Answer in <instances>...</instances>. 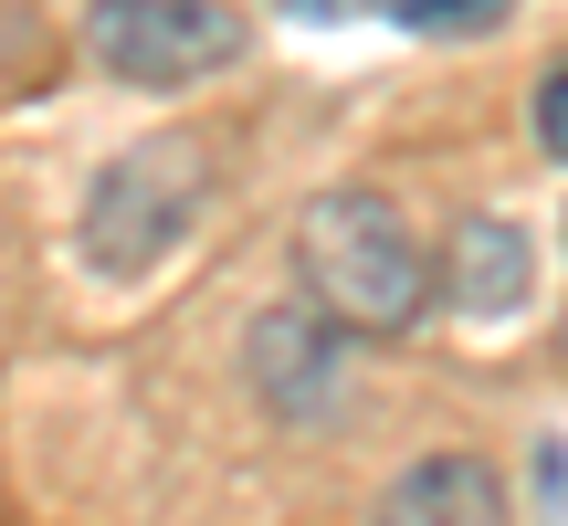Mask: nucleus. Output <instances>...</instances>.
I'll list each match as a JSON object with an SVG mask.
<instances>
[{
  "instance_id": "obj_1",
  "label": "nucleus",
  "mask_w": 568,
  "mask_h": 526,
  "mask_svg": "<svg viewBox=\"0 0 568 526\" xmlns=\"http://www.w3.org/2000/svg\"><path fill=\"white\" fill-rule=\"evenodd\" d=\"M295 284L337 337L389 347L432 316V243L379 190H316L295 211Z\"/></svg>"
},
{
  "instance_id": "obj_2",
  "label": "nucleus",
  "mask_w": 568,
  "mask_h": 526,
  "mask_svg": "<svg viewBox=\"0 0 568 526\" xmlns=\"http://www.w3.org/2000/svg\"><path fill=\"white\" fill-rule=\"evenodd\" d=\"M201 211H211V138L201 127H159V138L116 148L95 169L74 243L95 274H148V263H169L201 232Z\"/></svg>"
},
{
  "instance_id": "obj_3",
  "label": "nucleus",
  "mask_w": 568,
  "mask_h": 526,
  "mask_svg": "<svg viewBox=\"0 0 568 526\" xmlns=\"http://www.w3.org/2000/svg\"><path fill=\"white\" fill-rule=\"evenodd\" d=\"M253 21L232 0H95L84 11V63L105 84H138V95H180V84L243 63Z\"/></svg>"
},
{
  "instance_id": "obj_4",
  "label": "nucleus",
  "mask_w": 568,
  "mask_h": 526,
  "mask_svg": "<svg viewBox=\"0 0 568 526\" xmlns=\"http://www.w3.org/2000/svg\"><path fill=\"white\" fill-rule=\"evenodd\" d=\"M243 380H253V401H264L284 432H316L326 411H337V390H347V337L305 295L295 305H264L253 337H243Z\"/></svg>"
},
{
  "instance_id": "obj_5",
  "label": "nucleus",
  "mask_w": 568,
  "mask_h": 526,
  "mask_svg": "<svg viewBox=\"0 0 568 526\" xmlns=\"http://www.w3.org/2000/svg\"><path fill=\"white\" fill-rule=\"evenodd\" d=\"M527 295H537L527 222H506V211H464V222L443 232V253H432V305H453V316H474V326H506Z\"/></svg>"
},
{
  "instance_id": "obj_6",
  "label": "nucleus",
  "mask_w": 568,
  "mask_h": 526,
  "mask_svg": "<svg viewBox=\"0 0 568 526\" xmlns=\"http://www.w3.org/2000/svg\"><path fill=\"white\" fill-rule=\"evenodd\" d=\"M379 526H516V506H506V474L485 453H422L379 495Z\"/></svg>"
},
{
  "instance_id": "obj_7",
  "label": "nucleus",
  "mask_w": 568,
  "mask_h": 526,
  "mask_svg": "<svg viewBox=\"0 0 568 526\" xmlns=\"http://www.w3.org/2000/svg\"><path fill=\"white\" fill-rule=\"evenodd\" d=\"M516 0H389V21H410V32H495Z\"/></svg>"
},
{
  "instance_id": "obj_8",
  "label": "nucleus",
  "mask_w": 568,
  "mask_h": 526,
  "mask_svg": "<svg viewBox=\"0 0 568 526\" xmlns=\"http://www.w3.org/2000/svg\"><path fill=\"white\" fill-rule=\"evenodd\" d=\"M537 148H548V159H568V63L537 84Z\"/></svg>"
}]
</instances>
